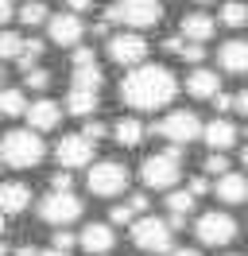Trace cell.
Wrapping results in <instances>:
<instances>
[{"instance_id":"6da1fadb","label":"cell","mask_w":248,"mask_h":256,"mask_svg":"<svg viewBox=\"0 0 248 256\" xmlns=\"http://www.w3.org/2000/svg\"><path fill=\"white\" fill-rule=\"evenodd\" d=\"M178 97V78L167 66H148L140 62L120 78V101L132 105L136 112H159Z\"/></svg>"},{"instance_id":"7a4b0ae2","label":"cell","mask_w":248,"mask_h":256,"mask_svg":"<svg viewBox=\"0 0 248 256\" xmlns=\"http://www.w3.org/2000/svg\"><path fill=\"white\" fill-rule=\"evenodd\" d=\"M43 156H46V144L35 128H8L0 136V160L8 163V167L28 171V167H39Z\"/></svg>"},{"instance_id":"3957f363","label":"cell","mask_w":248,"mask_h":256,"mask_svg":"<svg viewBox=\"0 0 248 256\" xmlns=\"http://www.w3.org/2000/svg\"><path fill=\"white\" fill-rule=\"evenodd\" d=\"M140 178H144L148 190H170L182 178V148L170 144L167 152H152L140 163Z\"/></svg>"},{"instance_id":"277c9868","label":"cell","mask_w":248,"mask_h":256,"mask_svg":"<svg viewBox=\"0 0 248 256\" xmlns=\"http://www.w3.org/2000/svg\"><path fill=\"white\" fill-rule=\"evenodd\" d=\"M105 20L108 24H120V28H155L163 20V0H112L105 8Z\"/></svg>"},{"instance_id":"5b68a950","label":"cell","mask_w":248,"mask_h":256,"mask_svg":"<svg viewBox=\"0 0 248 256\" xmlns=\"http://www.w3.org/2000/svg\"><path fill=\"white\" fill-rule=\"evenodd\" d=\"M86 186H90L97 198H112V194L128 190V167L120 160H97L86 171Z\"/></svg>"},{"instance_id":"8992f818","label":"cell","mask_w":248,"mask_h":256,"mask_svg":"<svg viewBox=\"0 0 248 256\" xmlns=\"http://www.w3.org/2000/svg\"><path fill=\"white\" fill-rule=\"evenodd\" d=\"M202 120H198V112H190V109H170L159 124L152 128L155 136H163V140H170L174 148H186V144H194L202 136Z\"/></svg>"},{"instance_id":"52a82bcc","label":"cell","mask_w":248,"mask_h":256,"mask_svg":"<svg viewBox=\"0 0 248 256\" xmlns=\"http://www.w3.org/2000/svg\"><path fill=\"white\" fill-rule=\"evenodd\" d=\"M170 237H174V229L167 225V218L144 214V218L132 222V240L144 252H170Z\"/></svg>"},{"instance_id":"ba28073f","label":"cell","mask_w":248,"mask_h":256,"mask_svg":"<svg viewBox=\"0 0 248 256\" xmlns=\"http://www.w3.org/2000/svg\"><path fill=\"white\" fill-rule=\"evenodd\" d=\"M39 218H43L46 225L62 229V225H70V222L82 218V198H78L74 190H46V198L39 202Z\"/></svg>"},{"instance_id":"9c48e42d","label":"cell","mask_w":248,"mask_h":256,"mask_svg":"<svg viewBox=\"0 0 248 256\" xmlns=\"http://www.w3.org/2000/svg\"><path fill=\"white\" fill-rule=\"evenodd\" d=\"M108 58H112L116 66H128V70H132V66H140L144 58H148V39L136 35L132 28H128V32L120 28V32L108 35Z\"/></svg>"},{"instance_id":"30bf717a","label":"cell","mask_w":248,"mask_h":256,"mask_svg":"<svg viewBox=\"0 0 248 256\" xmlns=\"http://www.w3.org/2000/svg\"><path fill=\"white\" fill-rule=\"evenodd\" d=\"M194 233H198L202 244H229L236 237V218L225 214V210H206L194 222Z\"/></svg>"},{"instance_id":"8fae6325","label":"cell","mask_w":248,"mask_h":256,"mask_svg":"<svg viewBox=\"0 0 248 256\" xmlns=\"http://www.w3.org/2000/svg\"><path fill=\"white\" fill-rule=\"evenodd\" d=\"M54 160L58 167L66 171H74V167H86L93 160V140H86L82 132H70V136H62L58 144H54Z\"/></svg>"},{"instance_id":"7c38bea8","label":"cell","mask_w":248,"mask_h":256,"mask_svg":"<svg viewBox=\"0 0 248 256\" xmlns=\"http://www.w3.org/2000/svg\"><path fill=\"white\" fill-rule=\"evenodd\" d=\"M46 35H50V43L74 50L78 43H82V35H86V24H82V16H74V12H58V16L46 20Z\"/></svg>"},{"instance_id":"4fadbf2b","label":"cell","mask_w":248,"mask_h":256,"mask_svg":"<svg viewBox=\"0 0 248 256\" xmlns=\"http://www.w3.org/2000/svg\"><path fill=\"white\" fill-rule=\"evenodd\" d=\"M78 244H82L90 256H105V252H112V244H116V237H112V225H105V222H90L82 233H78Z\"/></svg>"},{"instance_id":"5bb4252c","label":"cell","mask_w":248,"mask_h":256,"mask_svg":"<svg viewBox=\"0 0 248 256\" xmlns=\"http://www.w3.org/2000/svg\"><path fill=\"white\" fill-rule=\"evenodd\" d=\"M24 116H28V128H35V132L43 136V132H50V128L62 120V109H58V101L39 97V101H31V105H28V112H24Z\"/></svg>"},{"instance_id":"9a60e30c","label":"cell","mask_w":248,"mask_h":256,"mask_svg":"<svg viewBox=\"0 0 248 256\" xmlns=\"http://www.w3.org/2000/svg\"><path fill=\"white\" fill-rule=\"evenodd\" d=\"M178 35L190 39V43H206V39L217 35V20L210 12H186L182 24H178Z\"/></svg>"},{"instance_id":"2e32d148","label":"cell","mask_w":248,"mask_h":256,"mask_svg":"<svg viewBox=\"0 0 248 256\" xmlns=\"http://www.w3.org/2000/svg\"><path fill=\"white\" fill-rule=\"evenodd\" d=\"M186 94L198 97V101H214V97L221 94V78H217V70H210V66L190 70V78H186Z\"/></svg>"},{"instance_id":"e0dca14e","label":"cell","mask_w":248,"mask_h":256,"mask_svg":"<svg viewBox=\"0 0 248 256\" xmlns=\"http://www.w3.org/2000/svg\"><path fill=\"white\" fill-rule=\"evenodd\" d=\"M202 140L210 144V152H229V148L236 144V124L225 120V116H214L210 124L202 128Z\"/></svg>"},{"instance_id":"ac0fdd59","label":"cell","mask_w":248,"mask_h":256,"mask_svg":"<svg viewBox=\"0 0 248 256\" xmlns=\"http://www.w3.org/2000/svg\"><path fill=\"white\" fill-rule=\"evenodd\" d=\"M214 194L225 202V206H236V202H248V175H236V171H229V175H221L214 182Z\"/></svg>"},{"instance_id":"d6986e66","label":"cell","mask_w":248,"mask_h":256,"mask_svg":"<svg viewBox=\"0 0 248 256\" xmlns=\"http://www.w3.org/2000/svg\"><path fill=\"white\" fill-rule=\"evenodd\" d=\"M28 206H31V186L16 182V178L0 182V214H24Z\"/></svg>"},{"instance_id":"ffe728a7","label":"cell","mask_w":248,"mask_h":256,"mask_svg":"<svg viewBox=\"0 0 248 256\" xmlns=\"http://www.w3.org/2000/svg\"><path fill=\"white\" fill-rule=\"evenodd\" d=\"M217 62L225 66L229 74H248V39H229V43H221Z\"/></svg>"},{"instance_id":"44dd1931","label":"cell","mask_w":248,"mask_h":256,"mask_svg":"<svg viewBox=\"0 0 248 256\" xmlns=\"http://www.w3.org/2000/svg\"><path fill=\"white\" fill-rule=\"evenodd\" d=\"M148 132H152V128L144 124L140 116H120V120H112V136H116L120 148H140Z\"/></svg>"},{"instance_id":"7402d4cb","label":"cell","mask_w":248,"mask_h":256,"mask_svg":"<svg viewBox=\"0 0 248 256\" xmlns=\"http://www.w3.org/2000/svg\"><path fill=\"white\" fill-rule=\"evenodd\" d=\"M97 101H101V94H97V90H78V86H70L66 109L74 112V116H93V112H97Z\"/></svg>"},{"instance_id":"603a6c76","label":"cell","mask_w":248,"mask_h":256,"mask_svg":"<svg viewBox=\"0 0 248 256\" xmlns=\"http://www.w3.org/2000/svg\"><path fill=\"white\" fill-rule=\"evenodd\" d=\"M74 86L78 90H97V94H101V86H105L101 66H74Z\"/></svg>"},{"instance_id":"cb8c5ba5","label":"cell","mask_w":248,"mask_h":256,"mask_svg":"<svg viewBox=\"0 0 248 256\" xmlns=\"http://www.w3.org/2000/svg\"><path fill=\"white\" fill-rule=\"evenodd\" d=\"M221 24H225V28H244L248 24V4L244 0H225V4H221Z\"/></svg>"},{"instance_id":"d4e9b609","label":"cell","mask_w":248,"mask_h":256,"mask_svg":"<svg viewBox=\"0 0 248 256\" xmlns=\"http://www.w3.org/2000/svg\"><path fill=\"white\" fill-rule=\"evenodd\" d=\"M0 112H4V116H24V112H28L24 90H0Z\"/></svg>"},{"instance_id":"484cf974","label":"cell","mask_w":248,"mask_h":256,"mask_svg":"<svg viewBox=\"0 0 248 256\" xmlns=\"http://www.w3.org/2000/svg\"><path fill=\"white\" fill-rule=\"evenodd\" d=\"M194 202H198V198L190 190H167V210L178 214V218H190V214H194Z\"/></svg>"},{"instance_id":"4316f807","label":"cell","mask_w":248,"mask_h":256,"mask_svg":"<svg viewBox=\"0 0 248 256\" xmlns=\"http://www.w3.org/2000/svg\"><path fill=\"white\" fill-rule=\"evenodd\" d=\"M16 16L24 20L28 28H35V24H46L50 12H46V4H39V0H28V4H20V8H16Z\"/></svg>"},{"instance_id":"83f0119b","label":"cell","mask_w":248,"mask_h":256,"mask_svg":"<svg viewBox=\"0 0 248 256\" xmlns=\"http://www.w3.org/2000/svg\"><path fill=\"white\" fill-rule=\"evenodd\" d=\"M24 39L28 35H16L8 28H0V58H20L24 54Z\"/></svg>"},{"instance_id":"f1b7e54d","label":"cell","mask_w":248,"mask_h":256,"mask_svg":"<svg viewBox=\"0 0 248 256\" xmlns=\"http://www.w3.org/2000/svg\"><path fill=\"white\" fill-rule=\"evenodd\" d=\"M43 39H35V35H28V39H24V54H20V58H16V62L24 66V70H31V66H35V58H39V54H43Z\"/></svg>"},{"instance_id":"f546056e","label":"cell","mask_w":248,"mask_h":256,"mask_svg":"<svg viewBox=\"0 0 248 256\" xmlns=\"http://www.w3.org/2000/svg\"><path fill=\"white\" fill-rule=\"evenodd\" d=\"M82 136L86 140H105V136H112V124H105V120H97V116H86V124H82Z\"/></svg>"},{"instance_id":"4dcf8cb0","label":"cell","mask_w":248,"mask_h":256,"mask_svg":"<svg viewBox=\"0 0 248 256\" xmlns=\"http://www.w3.org/2000/svg\"><path fill=\"white\" fill-rule=\"evenodd\" d=\"M202 167H206V175H229V156H225V152H210V156H206V160H202Z\"/></svg>"},{"instance_id":"1f68e13d","label":"cell","mask_w":248,"mask_h":256,"mask_svg":"<svg viewBox=\"0 0 248 256\" xmlns=\"http://www.w3.org/2000/svg\"><path fill=\"white\" fill-rule=\"evenodd\" d=\"M24 86H28V90H46V86H50V74H46L43 66H31V70H24Z\"/></svg>"},{"instance_id":"d6a6232c","label":"cell","mask_w":248,"mask_h":256,"mask_svg":"<svg viewBox=\"0 0 248 256\" xmlns=\"http://www.w3.org/2000/svg\"><path fill=\"white\" fill-rule=\"evenodd\" d=\"M74 244H78V237L70 233V229H66V225H62V229H54V237H50V248H58V252H70Z\"/></svg>"},{"instance_id":"836d02e7","label":"cell","mask_w":248,"mask_h":256,"mask_svg":"<svg viewBox=\"0 0 248 256\" xmlns=\"http://www.w3.org/2000/svg\"><path fill=\"white\" fill-rule=\"evenodd\" d=\"M178 58H182V62H194V66H198L202 58H206V43H190V39H186L182 50H178Z\"/></svg>"},{"instance_id":"e575fe53","label":"cell","mask_w":248,"mask_h":256,"mask_svg":"<svg viewBox=\"0 0 248 256\" xmlns=\"http://www.w3.org/2000/svg\"><path fill=\"white\" fill-rule=\"evenodd\" d=\"M50 190H74V175H70L66 167H58V171L50 175Z\"/></svg>"},{"instance_id":"d590c367","label":"cell","mask_w":248,"mask_h":256,"mask_svg":"<svg viewBox=\"0 0 248 256\" xmlns=\"http://www.w3.org/2000/svg\"><path fill=\"white\" fill-rule=\"evenodd\" d=\"M74 66H97V50L86 47V43H78L74 47Z\"/></svg>"},{"instance_id":"8d00e7d4","label":"cell","mask_w":248,"mask_h":256,"mask_svg":"<svg viewBox=\"0 0 248 256\" xmlns=\"http://www.w3.org/2000/svg\"><path fill=\"white\" fill-rule=\"evenodd\" d=\"M108 222H116V225H132V222H136V210L128 206V202H124V206H112Z\"/></svg>"},{"instance_id":"74e56055","label":"cell","mask_w":248,"mask_h":256,"mask_svg":"<svg viewBox=\"0 0 248 256\" xmlns=\"http://www.w3.org/2000/svg\"><path fill=\"white\" fill-rule=\"evenodd\" d=\"M186 190L194 194V198H202V194H214V186H210V178H206V175H194L190 182H186Z\"/></svg>"},{"instance_id":"f35d334b","label":"cell","mask_w":248,"mask_h":256,"mask_svg":"<svg viewBox=\"0 0 248 256\" xmlns=\"http://www.w3.org/2000/svg\"><path fill=\"white\" fill-rule=\"evenodd\" d=\"M214 109H217V112L236 109V94H217V97H214Z\"/></svg>"},{"instance_id":"ab89813d","label":"cell","mask_w":248,"mask_h":256,"mask_svg":"<svg viewBox=\"0 0 248 256\" xmlns=\"http://www.w3.org/2000/svg\"><path fill=\"white\" fill-rule=\"evenodd\" d=\"M128 206L136 210V214H144V210H148V190H132L128 194Z\"/></svg>"},{"instance_id":"60d3db41","label":"cell","mask_w":248,"mask_h":256,"mask_svg":"<svg viewBox=\"0 0 248 256\" xmlns=\"http://www.w3.org/2000/svg\"><path fill=\"white\" fill-rule=\"evenodd\" d=\"M93 0H66V12H74V16H82V12H90Z\"/></svg>"},{"instance_id":"b9f144b4","label":"cell","mask_w":248,"mask_h":256,"mask_svg":"<svg viewBox=\"0 0 248 256\" xmlns=\"http://www.w3.org/2000/svg\"><path fill=\"white\" fill-rule=\"evenodd\" d=\"M182 35H167V39H163V50H170V54H178V50H182Z\"/></svg>"},{"instance_id":"7bdbcfd3","label":"cell","mask_w":248,"mask_h":256,"mask_svg":"<svg viewBox=\"0 0 248 256\" xmlns=\"http://www.w3.org/2000/svg\"><path fill=\"white\" fill-rule=\"evenodd\" d=\"M12 16H16V4H12V0H0V28H4Z\"/></svg>"},{"instance_id":"ee69618b","label":"cell","mask_w":248,"mask_h":256,"mask_svg":"<svg viewBox=\"0 0 248 256\" xmlns=\"http://www.w3.org/2000/svg\"><path fill=\"white\" fill-rule=\"evenodd\" d=\"M236 109L248 116V90H240V94H236Z\"/></svg>"},{"instance_id":"f6af8a7d","label":"cell","mask_w":248,"mask_h":256,"mask_svg":"<svg viewBox=\"0 0 248 256\" xmlns=\"http://www.w3.org/2000/svg\"><path fill=\"white\" fill-rule=\"evenodd\" d=\"M170 256H202L198 248H170Z\"/></svg>"},{"instance_id":"bcb514c9","label":"cell","mask_w":248,"mask_h":256,"mask_svg":"<svg viewBox=\"0 0 248 256\" xmlns=\"http://www.w3.org/2000/svg\"><path fill=\"white\" fill-rule=\"evenodd\" d=\"M35 256H70V252H58V248H39Z\"/></svg>"},{"instance_id":"7dc6e473","label":"cell","mask_w":248,"mask_h":256,"mask_svg":"<svg viewBox=\"0 0 248 256\" xmlns=\"http://www.w3.org/2000/svg\"><path fill=\"white\" fill-rule=\"evenodd\" d=\"M39 248H31V244H24V248H16V256H35Z\"/></svg>"},{"instance_id":"c3c4849f","label":"cell","mask_w":248,"mask_h":256,"mask_svg":"<svg viewBox=\"0 0 248 256\" xmlns=\"http://www.w3.org/2000/svg\"><path fill=\"white\" fill-rule=\"evenodd\" d=\"M240 163H244V171H248V148H244V152H240Z\"/></svg>"},{"instance_id":"681fc988","label":"cell","mask_w":248,"mask_h":256,"mask_svg":"<svg viewBox=\"0 0 248 256\" xmlns=\"http://www.w3.org/2000/svg\"><path fill=\"white\" fill-rule=\"evenodd\" d=\"M0 256H8V244H4V240H0Z\"/></svg>"},{"instance_id":"f907efd6","label":"cell","mask_w":248,"mask_h":256,"mask_svg":"<svg viewBox=\"0 0 248 256\" xmlns=\"http://www.w3.org/2000/svg\"><path fill=\"white\" fill-rule=\"evenodd\" d=\"M0 237H4V214H0Z\"/></svg>"},{"instance_id":"816d5d0a","label":"cell","mask_w":248,"mask_h":256,"mask_svg":"<svg viewBox=\"0 0 248 256\" xmlns=\"http://www.w3.org/2000/svg\"><path fill=\"white\" fill-rule=\"evenodd\" d=\"M194 4H214V0H194Z\"/></svg>"},{"instance_id":"f5cc1de1","label":"cell","mask_w":248,"mask_h":256,"mask_svg":"<svg viewBox=\"0 0 248 256\" xmlns=\"http://www.w3.org/2000/svg\"><path fill=\"white\" fill-rule=\"evenodd\" d=\"M0 82H4V66H0Z\"/></svg>"},{"instance_id":"db71d44e","label":"cell","mask_w":248,"mask_h":256,"mask_svg":"<svg viewBox=\"0 0 248 256\" xmlns=\"http://www.w3.org/2000/svg\"><path fill=\"white\" fill-rule=\"evenodd\" d=\"M229 256H240V252H229Z\"/></svg>"},{"instance_id":"11a10c76","label":"cell","mask_w":248,"mask_h":256,"mask_svg":"<svg viewBox=\"0 0 248 256\" xmlns=\"http://www.w3.org/2000/svg\"><path fill=\"white\" fill-rule=\"evenodd\" d=\"M0 167H4V160H0Z\"/></svg>"},{"instance_id":"9f6ffc18","label":"cell","mask_w":248,"mask_h":256,"mask_svg":"<svg viewBox=\"0 0 248 256\" xmlns=\"http://www.w3.org/2000/svg\"><path fill=\"white\" fill-rule=\"evenodd\" d=\"M244 132H248V128H244Z\"/></svg>"}]
</instances>
